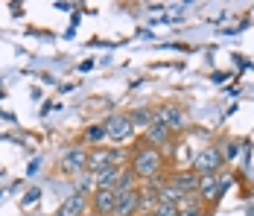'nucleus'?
<instances>
[{"label":"nucleus","instance_id":"obj_1","mask_svg":"<svg viewBox=\"0 0 254 216\" xmlns=\"http://www.w3.org/2000/svg\"><path fill=\"white\" fill-rule=\"evenodd\" d=\"M126 167L134 172L137 184H146V181H152V178H158V175L167 172V158H164V152H158L152 146L137 144L134 149H128V164Z\"/></svg>","mask_w":254,"mask_h":216},{"label":"nucleus","instance_id":"obj_2","mask_svg":"<svg viewBox=\"0 0 254 216\" xmlns=\"http://www.w3.org/2000/svg\"><path fill=\"white\" fill-rule=\"evenodd\" d=\"M128 164V149H120V146H111V149H88V167L85 172H100V169H108V167H126Z\"/></svg>","mask_w":254,"mask_h":216},{"label":"nucleus","instance_id":"obj_3","mask_svg":"<svg viewBox=\"0 0 254 216\" xmlns=\"http://www.w3.org/2000/svg\"><path fill=\"white\" fill-rule=\"evenodd\" d=\"M155 120L164 123V126L173 132V138L184 135V132L190 129V117H187L184 105H178V102H164V105H158V108H155Z\"/></svg>","mask_w":254,"mask_h":216},{"label":"nucleus","instance_id":"obj_4","mask_svg":"<svg viewBox=\"0 0 254 216\" xmlns=\"http://www.w3.org/2000/svg\"><path fill=\"white\" fill-rule=\"evenodd\" d=\"M102 129H105V141H111V144H117V146L134 138V129H131V123H128L126 111L108 114V120L102 123Z\"/></svg>","mask_w":254,"mask_h":216},{"label":"nucleus","instance_id":"obj_5","mask_svg":"<svg viewBox=\"0 0 254 216\" xmlns=\"http://www.w3.org/2000/svg\"><path fill=\"white\" fill-rule=\"evenodd\" d=\"M225 167V158H222V149L219 146H204L199 149L196 155H193V172H199V175H213V172H219V169Z\"/></svg>","mask_w":254,"mask_h":216},{"label":"nucleus","instance_id":"obj_6","mask_svg":"<svg viewBox=\"0 0 254 216\" xmlns=\"http://www.w3.org/2000/svg\"><path fill=\"white\" fill-rule=\"evenodd\" d=\"M219 178H222V172H213V175H199V190H196V196L202 199L204 205H207V202H216V199L225 193L228 181H219Z\"/></svg>","mask_w":254,"mask_h":216},{"label":"nucleus","instance_id":"obj_7","mask_svg":"<svg viewBox=\"0 0 254 216\" xmlns=\"http://www.w3.org/2000/svg\"><path fill=\"white\" fill-rule=\"evenodd\" d=\"M173 141H176V138H173V132H170L164 123H158V120H155L152 126L143 132V135H140V144L152 146V149H158V152H164V149L173 144Z\"/></svg>","mask_w":254,"mask_h":216},{"label":"nucleus","instance_id":"obj_8","mask_svg":"<svg viewBox=\"0 0 254 216\" xmlns=\"http://www.w3.org/2000/svg\"><path fill=\"white\" fill-rule=\"evenodd\" d=\"M88 208H91V196H85V193H70L67 199H62V205L56 208L53 216H85Z\"/></svg>","mask_w":254,"mask_h":216},{"label":"nucleus","instance_id":"obj_9","mask_svg":"<svg viewBox=\"0 0 254 216\" xmlns=\"http://www.w3.org/2000/svg\"><path fill=\"white\" fill-rule=\"evenodd\" d=\"M170 184L176 187L178 193H184V196H190V193L199 190V172H193V169L181 167V169H170Z\"/></svg>","mask_w":254,"mask_h":216},{"label":"nucleus","instance_id":"obj_10","mask_svg":"<svg viewBox=\"0 0 254 216\" xmlns=\"http://www.w3.org/2000/svg\"><path fill=\"white\" fill-rule=\"evenodd\" d=\"M143 211V202H140V187L126 193H117V208H114V216H137Z\"/></svg>","mask_w":254,"mask_h":216},{"label":"nucleus","instance_id":"obj_11","mask_svg":"<svg viewBox=\"0 0 254 216\" xmlns=\"http://www.w3.org/2000/svg\"><path fill=\"white\" fill-rule=\"evenodd\" d=\"M117 208V193L114 190H94L91 193V211L97 216H114Z\"/></svg>","mask_w":254,"mask_h":216},{"label":"nucleus","instance_id":"obj_12","mask_svg":"<svg viewBox=\"0 0 254 216\" xmlns=\"http://www.w3.org/2000/svg\"><path fill=\"white\" fill-rule=\"evenodd\" d=\"M85 167H88V149H85V146H70V149L62 155V169L85 172Z\"/></svg>","mask_w":254,"mask_h":216},{"label":"nucleus","instance_id":"obj_13","mask_svg":"<svg viewBox=\"0 0 254 216\" xmlns=\"http://www.w3.org/2000/svg\"><path fill=\"white\" fill-rule=\"evenodd\" d=\"M126 117H128V123H131V129H134V132H137V129H140V132H146V129L155 123V108H149V105H143V108H140V105H137V108L126 111Z\"/></svg>","mask_w":254,"mask_h":216},{"label":"nucleus","instance_id":"obj_14","mask_svg":"<svg viewBox=\"0 0 254 216\" xmlns=\"http://www.w3.org/2000/svg\"><path fill=\"white\" fill-rule=\"evenodd\" d=\"M82 141L91 146V149H97V144H102V141H105V129H102V123L88 126V129H85V135H82Z\"/></svg>","mask_w":254,"mask_h":216},{"label":"nucleus","instance_id":"obj_15","mask_svg":"<svg viewBox=\"0 0 254 216\" xmlns=\"http://www.w3.org/2000/svg\"><path fill=\"white\" fill-rule=\"evenodd\" d=\"M134 187H140L137 184V178H134V172L128 167L120 169V178H117V187H114V193H126V190H134Z\"/></svg>","mask_w":254,"mask_h":216},{"label":"nucleus","instance_id":"obj_16","mask_svg":"<svg viewBox=\"0 0 254 216\" xmlns=\"http://www.w3.org/2000/svg\"><path fill=\"white\" fill-rule=\"evenodd\" d=\"M149 216H178V208L170 202H155L149 208Z\"/></svg>","mask_w":254,"mask_h":216},{"label":"nucleus","instance_id":"obj_17","mask_svg":"<svg viewBox=\"0 0 254 216\" xmlns=\"http://www.w3.org/2000/svg\"><path fill=\"white\" fill-rule=\"evenodd\" d=\"M219 149H222V158H225V164H228V161H234V158H237V149H240V146L234 144V141H228V144L219 146Z\"/></svg>","mask_w":254,"mask_h":216},{"label":"nucleus","instance_id":"obj_18","mask_svg":"<svg viewBox=\"0 0 254 216\" xmlns=\"http://www.w3.org/2000/svg\"><path fill=\"white\" fill-rule=\"evenodd\" d=\"M38 196H41V193H38V190H29V193H26V196H24V205H32V202H35Z\"/></svg>","mask_w":254,"mask_h":216}]
</instances>
